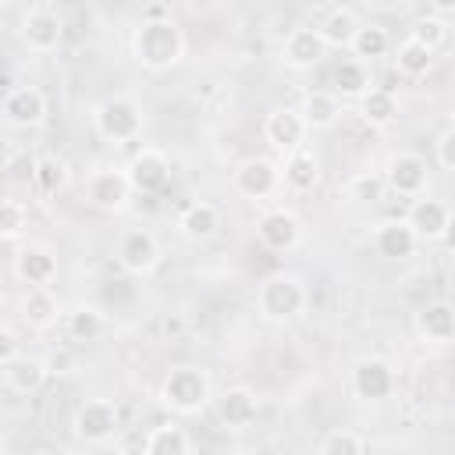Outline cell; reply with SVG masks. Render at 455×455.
<instances>
[{
    "instance_id": "6da1fadb",
    "label": "cell",
    "mask_w": 455,
    "mask_h": 455,
    "mask_svg": "<svg viewBox=\"0 0 455 455\" xmlns=\"http://www.w3.org/2000/svg\"><path fill=\"white\" fill-rule=\"evenodd\" d=\"M132 57L146 71H171L185 57V32L174 18L164 21H139L132 28Z\"/></svg>"
},
{
    "instance_id": "7a4b0ae2",
    "label": "cell",
    "mask_w": 455,
    "mask_h": 455,
    "mask_svg": "<svg viewBox=\"0 0 455 455\" xmlns=\"http://www.w3.org/2000/svg\"><path fill=\"white\" fill-rule=\"evenodd\" d=\"M160 402L174 412V416H199L210 402H213V384L210 373L196 363H181L171 366L160 380Z\"/></svg>"
},
{
    "instance_id": "3957f363",
    "label": "cell",
    "mask_w": 455,
    "mask_h": 455,
    "mask_svg": "<svg viewBox=\"0 0 455 455\" xmlns=\"http://www.w3.org/2000/svg\"><path fill=\"white\" fill-rule=\"evenodd\" d=\"M306 284L295 274H270L259 288H256V309L267 323H291L306 313Z\"/></svg>"
},
{
    "instance_id": "277c9868",
    "label": "cell",
    "mask_w": 455,
    "mask_h": 455,
    "mask_svg": "<svg viewBox=\"0 0 455 455\" xmlns=\"http://www.w3.org/2000/svg\"><path fill=\"white\" fill-rule=\"evenodd\" d=\"M92 128L103 142L124 146L142 135V107L132 96H107L92 110Z\"/></svg>"
},
{
    "instance_id": "5b68a950",
    "label": "cell",
    "mask_w": 455,
    "mask_h": 455,
    "mask_svg": "<svg viewBox=\"0 0 455 455\" xmlns=\"http://www.w3.org/2000/svg\"><path fill=\"white\" fill-rule=\"evenodd\" d=\"M71 430L82 444H110L121 430L117 402L114 398H85L71 416Z\"/></svg>"
},
{
    "instance_id": "8992f818",
    "label": "cell",
    "mask_w": 455,
    "mask_h": 455,
    "mask_svg": "<svg viewBox=\"0 0 455 455\" xmlns=\"http://www.w3.org/2000/svg\"><path fill=\"white\" fill-rule=\"evenodd\" d=\"M380 174H384V185H387L395 196H402V199H419V196H427L430 164H427V156H419V153H412V149L391 153Z\"/></svg>"
},
{
    "instance_id": "52a82bcc",
    "label": "cell",
    "mask_w": 455,
    "mask_h": 455,
    "mask_svg": "<svg viewBox=\"0 0 455 455\" xmlns=\"http://www.w3.org/2000/svg\"><path fill=\"white\" fill-rule=\"evenodd\" d=\"M132 181L124 167H96L85 174V203L103 213H121L132 203Z\"/></svg>"
},
{
    "instance_id": "ba28073f",
    "label": "cell",
    "mask_w": 455,
    "mask_h": 455,
    "mask_svg": "<svg viewBox=\"0 0 455 455\" xmlns=\"http://www.w3.org/2000/svg\"><path fill=\"white\" fill-rule=\"evenodd\" d=\"M348 384H352V395L359 402H387L395 395L398 377L384 355H363V359H355Z\"/></svg>"
},
{
    "instance_id": "9c48e42d",
    "label": "cell",
    "mask_w": 455,
    "mask_h": 455,
    "mask_svg": "<svg viewBox=\"0 0 455 455\" xmlns=\"http://www.w3.org/2000/svg\"><path fill=\"white\" fill-rule=\"evenodd\" d=\"M18 39L32 53H53L60 46V39H64V18H60V11L43 7V4L28 7L21 14V21H18Z\"/></svg>"
},
{
    "instance_id": "30bf717a",
    "label": "cell",
    "mask_w": 455,
    "mask_h": 455,
    "mask_svg": "<svg viewBox=\"0 0 455 455\" xmlns=\"http://www.w3.org/2000/svg\"><path fill=\"white\" fill-rule=\"evenodd\" d=\"M164 259V249H160V238L149 231V228H128L121 238H117V263L135 274V277H146L160 267Z\"/></svg>"
},
{
    "instance_id": "8fae6325",
    "label": "cell",
    "mask_w": 455,
    "mask_h": 455,
    "mask_svg": "<svg viewBox=\"0 0 455 455\" xmlns=\"http://www.w3.org/2000/svg\"><path fill=\"white\" fill-rule=\"evenodd\" d=\"M231 185L238 196L259 203V199H270L277 188H281V164L270 160V156H249L235 167L231 174Z\"/></svg>"
},
{
    "instance_id": "7c38bea8",
    "label": "cell",
    "mask_w": 455,
    "mask_h": 455,
    "mask_svg": "<svg viewBox=\"0 0 455 455\" xmlns=\"http://www.w3.org/2000/svg\"><path fill=\"white\" fill-rule=\"evenodd\" d=\"M128 171V181L135 192L142 196H153V192H164L171 185V156L156 146H142L139 153H132V160L124 164Z\"/></svg>"
},
{
    "instance_id": "4fadbf2b",
    "label": "cell",
    "mask_w": 455,
    "mask_h": 455,
    "mask_svg": "<svg viewBox=\"0 0 455 455\" xmlns=\"http://www.w3.org/2000/svg\"><path fill=\"white\" fill-rule=\"evenodd\" d=\"M0 117L7 128H39L46 121V96L36 85H11L0 100Z\"/></svg>"
},
{
    "instance_id": "5bb4252c",
    "label": "cell",
    "mask_w": 455,
    "mask_h": 455,
    "mask_svg": "<svg viewBox=\"0 0 455 455\" xmlns=\"http://www.w3.org/2000/svg\"><path fill=\"white\" fill-rule=\"evenodd\" d=\"M263 139H267L281 156L302 149L306 139H309V128H306L299 107H277V110H270L267 121H263Z\"/></svg>"
},
{
    "instance_id": "9a60e30c",
    "label": "cell",
    "mask_w": 455,
    "mask_h": 455,
    "mask_svg": "<svg viewBox=\"0 0 455 455\" xmlns=\"http://www.w3.org/2000/svg\"><path fill=\"white\" fill-rule=\"evenodd\" d=\"M256 238H259L270 252H291V249H299V242H302V220H299L291 210L274 206V210H267V213L256 220Z\"/></svg>"
},
{
    "instance_id": "2e32d148",
    "label": "cell",
    "mask_w": 455,
    "mask_h": 455,
    "mask_svg": "<svg viewBox=\"0 0 455 455\" xmlns=\"http://www.w3.org/2000/svg\"><path fill=\"white\" fill-rule=\"evenodd\" d=\"M323 53H327V43H323L320 28H309V25L291 28V32L284 36V43H281V64L291 68V71H309V68H316V64L323 60Z\"/></svg>"
},
{
    "instance_id": "e0dca14e",
    "label": "cell",
    "mask_w": 455,
    "mask_h": 455,
    "mask_svg": "<svg viewBox=\"0 0 455 455\" xmlns=\"http://www.w3.org/2000/svg\"><path fill=\"white\" fill-rule=\"evenodd\" d=\"M0 377L7 384V391L14 395H32L46 384L50 377V363L39 359V355H28V352H18L11 359H0Z\"/></svg>"
},
{
    "instance_id": "ac0fdd59",
    "label": "cell",
    "mask_w": 455,
    "mask_h": 455,
    "mask_svg": "<svg viewBox=\"0 0 455 455\" xmlns=\"http://www.w3.org/2000/svg\"><path fill=\"white\" fill-rule=\"evenodd\" d=\"M412 323H416L419 341L437 345V348L455 345V302H448V299H434V302H427V306L416 313Z\"/></svg>"
},
{
    "instance_id": "d6986e66",
    "label": "cell",
    "mask_w": 455,
    "mask_h": 455,
    "mask_svg": "<svg viewBox=\"0 0 455 455\" xmlns=\"http://www.w3.org/2000/svg\"><path fill=\"white\" fill-rule=\"evenodd\" d=\"M416 245H419V238H416V231L409 228L405 217H387V220H380L373 228V249L384 259L402 263V259H409L416 252Z\"/></svg>"
},
{
    "instance_id": "ffe728a7",
    "label": "cell",
    "mask_w": 455,
    "mask_h": 455,
    "mask_svg": "<svg viewBox=\"0 0 455 455\" xmlns=\"http://www.w3.org/2000/svg\"><path fill=\"white\" fill-rule=\"evenodd\" d=\"M14 277L28 288H46L57 277V256L50 245H21L14 252Z\"/></svg>"
},
{
    "instance_id": "44dd1931",
    "label": "cell",
    "mask_w": 455,
    "mask_h": 455,
    "mask_svg": "<svg viewBox=\"0 0 455 455\" xmlns=\"http://www.w3.org/2000/svg\"><path fill=\"white\" fill-rule=\"evenodd\" d=\"M409 228L416 231L419 242H441L444 231H448V220H451V210L441 203V199H430V196H419L409 203V213H405Z\"/></svg>"
},
{
    "instance_id": "7402d4cb",
    "label": "cell",
    "mask_w": 455,
    "mask_h": 455,
    "mask_svg": "<svg viewBox=\"0 0 455 455\" xmlns=\"http://www.w3.org/2000/svg\"><path fill=\"white\" fill-rule=\"evenodd\" d=\"M213 402H217V416H220V423H224L228 430H245V427H252L256 416H259V398H256V391L245 387V384L228 387V391H224L220 398H213Z\"/></svg>"
},
{
    "instance_id": "603a6c76",
    "label": "cell",
    "mask_w": 455,
    "mask_h": 455,
    "mask_svg": "<svg viewBox=\"0 0 455 455\" xmlns=\"http://www.w3.org/2000/svg\"><path fill=\"white\" fill-rule=\"evenodd\" d=\"M320 178H323L320 156L309 146H302V149H295L281 160V185L291 188V192H313L320 185Z\"/></svg>"
},
{
    "instance_id": "cb8c5ba5",
    "label": "cell",
    "mask_w": 455,
    "mask_h": 455,
    "mask_svg": "<svg viewBox=\"0 0 455 455\" xmlns=\"http://www.w3.org/2000/svg\"><path fill=\"white\" fill-rule=\"evenodd\" d=\"M370 89H373V78H370V68L363 60L345 57V60L334 64V71H331V92L338 100H355L359 103Z\"/></svg>"
},
{
    "instance_id": "d4e9b609",
    "label": "cell",
    "mask_w": 455,
    "mask_h": 455,
    "mask_svg": "<svg viewBox=\"0 0 455 455\" xmlns=\"http://www.w3.org/2000/svg\"><path fill=\"white\" fill-rule=\"evenodd\" d=\"M299 114H302L309 132H331L341 121V100L331 89H313V92L302 96Z\"/></svg>"
},
{
    "instance_id": "484cf974",
    "label": "cell",
    "mask_w": 455,
    "mask_h": 455,
    "mask_svg": "<svg viewBox=\"0 0 455 455\" xmlns=\"http://www.w3.org/2000/svg\"><path fill=\"white\" fill-rule=\"evenodd\" d=\"M220 224H224V217H220V210L213 206V203H188L185 210H181V217H178V231L188 238V242H210L217 231H220Z\"/></svg>"
},
{
    "instance_id": "4316f807",
    "label": "cell",
    "mask_w": 455,
    "mask_h": 455,
    "mask_svg": "<svg viewBox=\"0 0 455 455\" xmlns=\"http://www.w3.org/2000/svg\"><path fill=\"white\" fill-rule=\"evenodd\" d=\"M21 320H25L32 331H46V327H53L57 320H64L57 295H53L50 288H28L25 299H21Z\"/></svg>"
},
{
    "instance_id": "83f0119b",
    "label": "cell",
    "mask_w": 455,
    "mask_h": 455,
    "mask_svg": "<svg viewBox=\"0 0 455 455\" xmlns=\"http://www.w3.org/2000/svg\"><path fill=\"white\" fill-rule=\"evenodd\" d=\"M60 323H64V334H68L71 341H96V338L107 334V316H103V309H96V306H89V302L71 306Z\"/></svg>"
},
{
    "instance_id": "f1b7e54d",
    "label": "cell",
    "mask_w": 455,
    "mask_h": 455,
    "mask_svg": "<svg viewBox=\"0 0 455 455\" xmlns=\"http://www.w3.org/2000/svg\"><path fill=\"white\" fill-rule=\"evenodd\" d=\"M355 114H359L370 128H387V124L398 117V96H395L391 89L373 85V89L355 103Z\"/></svg>"
},
{
    "instance_id": "f546056e",
    "label": "cell",
    "mask_w": 455,
    "mask_h": 455,
    "mask_svg": "<svg viewBox=\"0 0 455 455\" xmlns=\"http://www.w3.org/2000/svg\"><path fill=\"white\" fill-rule=\"evenodd\" d=\"M32 185L43 192V196H57L71 185V164L60 156V153H43L36 156V174H32Z\"/></svg>"
},
{
    "instance_id": "4dcf8cb0",
    "label": "cell",
    "mask_w": 455,
    "mask_h": 455,
    "mask_svg": "<svg viewBox=\"0 0 455 455\" xmlns=\"http://www.w3.org/2000/svg\"><path fill=\"white\" fill-rule=\"evenodd\" d=\"M359 25H363V21H359V14H355L352 7H331L316 28H320V36H323L327 46H338V50H341V46H352Z\"/></svg>"
},
{
    "instance_id": "1f68e13d",
    "label": "cell",
    "mask_w": 455,
    "mask_h": 455,
    "mask_svg": "<svg viewBox=\"0 0 455 455\" xmlns=\"http://www.w3.org/2000/svg\"><path fill=\"white\" fill-rule=\"evenodd\" d=\"M142 451L146 455H192V437L178 423H160L146 434Z\"/></svg>"
},
{
    "instance_id": "d6a6232c",
    "label": "cell",
    "mask_w": 455,
    "mask_h": 455,
    "mask_svg": "<svg viewBox=\"0 0 455 455\" xmlns=\"http://www.w3.org/2000/svg\"><path fill=\"white\" fill-rule=\"evenodd\" d=\"M348 50H352V57H355V60L370 64V60H377V57H384V53L391 50V36H387V28H384V25L363 21Z\"/></svg>"
},
{
    "instance_id": "836d02e7",
    "label": "cell",
    "mask_w": 455,
    "mask_h": 455,
    "mask_svg": "<svg viewBox=\"0 0 455 455\" xmlns=\"http://www.w3.org/2000/svg\"><path fill=\"white\" fill-rule=\"evenodd\" d=\"M395 68L409 78H423L430 68H434V53L427 46H419L416 39H402L395 46Z\"/></svg>"
},
{
    "instance_id": "e575fe53",
    "label": "cell",
    "mask_w": 455,
    "mask_h": 455,
    "mask_svg": "<svg viewBox=\"0 0 455 455\" xmlns=\"http://www.w3.org/2000/svg\"><path fill=\"white\" fill-rule=\"evenodd\" d=\"M25 231H28V206H25L21 199L7 196V199L0 203V238H4V242H14V238H21Z\"/></svg>"
},
{
    "instance_id": "d590c367",
    "label": "cell",
    "mask_w": 455,
    "mask_h": 455,
    "mask_svg": "<svg viewBox=\"0 0 455 455\" xmlns=\"http://www.w3.org/2000/svg\"><path fill=\"white\" fill-rule=\"evenodd\" d=\"M409 39H416L419 46H427L430 53L448 39V21L441 18V14H419L416 21H412V28H409Z\"/></svg>"
},
{
    "instance_id": "8d00e7d4",
    "label": "cell",
    "mask_w": 455,
    "mask_h": 455,
    "mask_svg": "<svg viewBox=\"0 0 455 455\" xmlns=\"http://www.w3.org/2000/svg\"><path fill=\"white\" fill-rule=\"evenodd\" d=\"M384 192H387L384 174H373V171H359V174H352L348 185H345V196H348L352 203H380Z\"/></svg>"
},
{
    "instance_id": "74e56055",
    "label": "cell",
    "mask_w": 455,
    "mask_h": 455,
    "mask_svg": "<svg viewBox=\"0 0 455 455\" xmlns=\"http://www.w3.org/2000/svg\"><path fill=\"white\" fill-rule=\"evenodd\" d=\"M316 455H366V444H363V437H359L355 430H345V427H341V430L323 434Z\"/></svg>"
},
{
    "instance_id": "f35d334b",
    "label": "cell",
    "mask_w": 455,
    "mask_h": 455,
    "mask_svg": "<svg viewBox=\"0 0 455 455\" xmlns=\"http://www.w3.org/2000/svg\"><path fill=\"white\" fill-rule=\"evenodd\" d=\"M434 153H437V164H441L444 171H455V128H448V132L437 135Z\"/></svg>"
},
{
    "instance_id": "ab89813d",
    "label": "cell",
    "mask_w": 455,
    "mask_h": 455,
    "mask_svg": "<svg viewBox=\"0 0 455 455\" xmlns=\"http://www.w3.org/2000/svg\"><path fill=\"white\" fill-rule=\"evenodd\" d=\"M164 18H171V7L167 4H146L142 7V21H164Z\"/></svg>"
},
{
    "instance_id": "60d3db41",
    "label": "cell",
    "mask_w": 455,
    "mask_h": 455,
    "mask_svg": "<svg viewBox=\"0 0 455 455\" xmlns=\"http://www.w3.org/2000/svg\"><path fill=\"white\" fill-rule=\"evenodd\" d=\"M441 242H444V249L455 256V210H451V220H448V231H444V238H441Z\"/></svg>"
},
{
    "instance_id": "b9f144b4",
    "label": "cell",
    "mask_w": 455,
    "mask_h": 455,
    "mask_svg": "<svg viewBox=\"0 0 455 455\" xmlns=\"http://www.w3.org/2000/svg\"><path fill=\"white\" fill-rule=\"evenodd\" d=\"M437 11H455V4L451 0H437Z\"/></svg>"
},
{
    "instance_id": "7bdbcfd3",
    "label": "cell",
    "mask_w": 455,
    "mask_h": 455,
    "mask_svg": "<svg viewBox=\"0 0 455 455\" xmlns=\"http://www.w3.org/2000/svg\"><path fill=\"white\" fill-rule=\"evenodd\" d=\"M60 455H89V451H82V448H71V451H60Z\"/></svg>"
},
{
    "instance_id": "ee69618b",
    "label": "cell",
    "mask_w": 455,
    "mask_h": 455,
    "mask_svg": "<svg viewBox=\"0 0 455 455\" xmlns=\"http://www.w3.org/2000/svg\"><path fill=\"white\" fill-rule=\"evenodd\" d=\"M0 455H14V451H11V448H7V444H4V448H0Z\"/></svg>"
},
{
    "instance_id": "f6af8a7d",
    "label": "cell",
    "mask_w": 455,
    "mask_h": 455,
    "mask_svg": "<svg viewBox=\"0 0 455 455\" xmlns=\"http://www.w3.org/2000/svg\"><path fill=\"white\" fill-rule=\"evenodd\" d=\"M32 455H53V451H32Z\"/></svg>"
},
{
    "instance_id": "bcb514c9",
    "label": "cell",
    "mask_w": 455,
    "mask_h": 455,
    "mask_svg": "<svg viewBox=\"0 0 455 455\" xmlns=\"http://www.w3.org/2000/svg\"><path fill=\"white\" fill-rule=\"evenodd\" d=\"M451 128H455V110H451Z\"/></svg>"
},
{
    "instance_id": "7dc6e473",
    "label": "cell",
    "mask_w": 455,
    "mask_h": 455,
    "mask_svg": "<svg viewBox=\"0 0 455 455\" xmlns=\"http://www.w3.org/2000/svg\"><path fill=\"white\" fill-rule=\"evenodd\" d=\"M451 281H455V274H451Z\"/></svg>"
},
{
    "instance_id": "c3c4849f",
    "label": "cell",
    "mask_w": 455,
    "mask_h": 455,
    "mask_svg": "<svg viewBox=\"0 0 455 455\" xmlns=\"http://www.w3.org/2000/svg\"><path fill=\"white\" fill-rule=\"evenodd\" d=\"M142 455H146V451H142Z\"/></svg>"
}]
</instances>
